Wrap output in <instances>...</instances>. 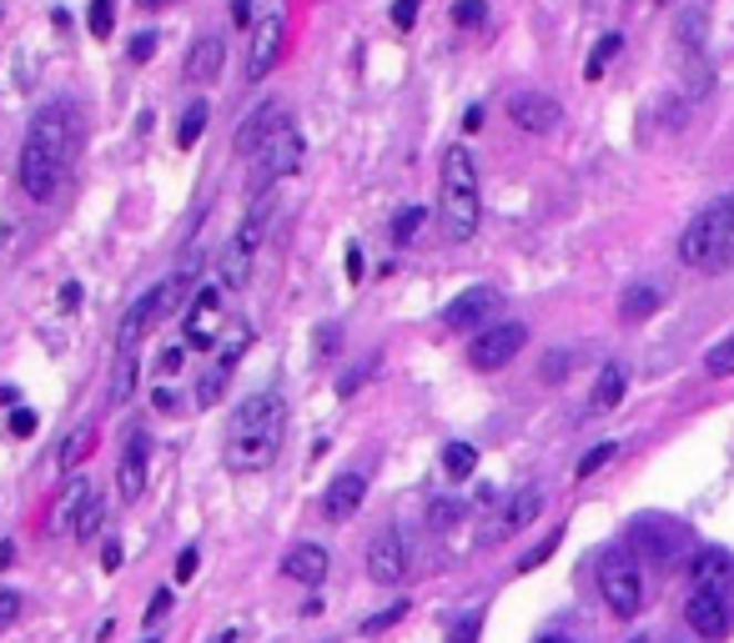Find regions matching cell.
Segmentation results:
<instances>
[{
  "instance_id": "obj_1",
  "label": "cell",
  "mask_w": 734,
  "mask_h": 643,
  "mask_svg": "<svg viewBox=\"0 0 734 643\" xmlns=\"http://www.w3.org/2000/svg\"><path fill=\"white\" fill-rule=\"evenodd\" d=\"M76 121L81 116L71 101H45V106L31 116V126H25L21 191L35 201V207H51V201L61 197V186H66L71 162H76V142H81Z\"/></svg>"
},
{
  "instance_id": "obj_2",
  "label": "cell",
  "mask_w": 734,
  "mask_h": 643,
  "mask_svg": "<svg viewBox=\"0 0 734 643\" xmlns=\"http://www.w3.org/2000/svg\"><path fill=\"white\" fill-rule=\"evenodd\" d=\"M282 437H287V403L282 393H252L241 397L237 413H231L227 427V447H221V463L241 478L272 468L277 453H282Z\"/></svg>"
},
{
  "instance_id": "obj_3",
  "label": "cell",
  "mask_w": 734,
  "mask_h": 643,
  "mask_svg": "<svg viewBox=\"0 0 734 643\" xmlns=\"http://www.w3.org/2000/svg\"><path fill=\"white\" fill-rule=\"evenodd\" d=\"M438 221L448 241H473L483 221V201H478V166L463 146H453L443 156V176H438Z\"/></svg>"
},
{
  "instance_id": "obj_4",
  "label": "cell",
  "mask_w": 734,
  "mask_h": 643,
  "mask_svg": "<svg viewBox=\"0 0 734 643\" xmlns=\"http://www.w3.org/2000/svg\"><path fill=\"white\" fill-rule=\"evenodd\" d=\"M734 251V197H720L690 217L680 231V262L694 272H720Z\"/></svg>"
},
{
  "instance_id": "obj_5",
  "label": "cell",
  "mask_w": 734,
  "mask_h": 643,
  "mask_svg": "<svg viewBox=\"0 0 734 643\" xmlns=\"http://www.w3.org/2000/svg\"><path fill=\"white\" fill-rule=\"evenodd\" d=\"M187 307V277L176 272V277H166V282H156L152 292H142L132 302V312L121 317V328H116V352H136L146 342V332L152 328H162L172 312H182Z\"/></svg>"
},
{
  "instance_id": "obj_6",
  "label": "cell",
  "mask_w": 734,
  "mask_h": 643,
  "mask_svg": "<svg viewBox=\"0 0 734 643\" xmlns=\"http://www.w3.org/2000/svg\"><path fill=\"white\" fill-rule=\"evenodd\" d=\"M267 211H272V197H257L252 211L241 217V227L231 231L227 251H221L217 262V287L221 292H241V287L252 282V267H257V251H262V237H267Z\"/></svg>"
},
{
  "instance_id": "obj_7",
  "label": "cell",
  "mask_w": 734,
  "mask_h": 643,
  "mask_svg": "<svg viewBox=\"0 0 734 643\" xmlns=\"http://www.w3.org/2000/svg\"><path fill=\"white\" fill-rule=\"evenodd\" d=\"M599 599H603V609L624 623L639 619V609H644V578H639V563L624 548L599 558Z\"/></svg>"
},
{
  "instance_id": "obj_8",
  "label": "cell",
  "mask_w": 734,
  "mask_h": 643,
  "mask_svg": "<svg viewBox=\"0 0 734 643\" xmlns=\"http://www.w3.org/2000/svg\"><path fill=\"white\" fill-rule=\"evenodd\" d=\"M302 156H308V142H302V132H297V121H282V126L272 132V142L252 156V191L257 197L272 191L282 176H292L297 166H302Z\"/></svg>"
},
{
  "instance_id": "obj_9",
  "label": "cell",
  "mask_w": 734,
  "mask_h": 643,
  "mask_svg": "<svg viewBox=\"0 0 734 643\" xmlns=\"http://www.w3.org/2000/svg\"><path fill=\"white\" fill-rule=\"evenodd\" d=\"M629 548L639 558H649V563H669V558H680L690 548V528L680 518H664V512H644L629 528Z\"/></svg>"
},
{
  "instance_id": "obj_10",
  "label": "cell",
  "mask_w": 734,
  "mask_h": 643,
  "mask_svg": "<svg viewBox=\"0 0 734 643\" xmlns=\"http://www.w3.org/2000/svg\"><path fill=\"white\" fill-rule=\"evenodd\" d=\"M528 348V328L524 322H494V328H483L478 338L468 342V362L478 372H498Z\"/></svg>"
},
{
  "instance_id": "obj_11",
  "label": "cell",
  "mask_w": 734,
  "mask_h": 643,
  "mask_svg": "<svg viewBox=\"0 0 734 643\" xmlns=\"http://www.w3.org/2000/svg\"><path fill=\"white\" fill-rule=\"evenodd\" d=\"M146 478H152V437H146V427H132L126 443H121V463H116V498L142 502Z\"/></svg>"
},
{
  "instance_id": "obj_12",
  "label": "cell",
  "mask_w": 734,
  "mask_h": 643,
  "mask_svg": "<svg viewBox=\"0 0 734 643\" xmlns=\"http://www.w3.org/2000/svg\"><path fill=\"white\" fill-rule=\"evenodd\" d=\"M368 578L383 583V589H397L407 578V543H403V528L397 523L378 528L373 543H368Z\"/></svg>"
},
{
  "instance_id": "obj_13",
  "label": "cell",
  "mask_w": 734,
  "mask_h": 643,
  "mask_svg": "<svg viewBox=\"0 0 734 643\" xmlns=\"http://www.w3.org/2000/svg\"><path fill=\"white\" fill-rule=\"evenodd\" d=\"M282 45H287V21L277 11H267L262 21L252 25V41H247V81L272 76V66L282 61Z\"/></svg>"
},
{
  "instance_id": "obj_14",
  "label": "cell",
  "mask_w": 734,
  "mask_h": 643,
  "mask_svg": "<svg viewBox=\"0 0 734 643\" xmlns=\"http://www.w3.org/2000/svg\"><path fill=\"white\" fill-rule=\"evenodd\" d=\"M508 121L528 136H548V132H559L564 106L548 96V91H514V96H508Z\"/></svg>"
},
{
  "instance_id": "obj_15",
  "label": "cell",
  "mask_w": 734,
  "mask_h": 643,
  "mask_svg": "<svg viewBox=\"0 0 734 643\" xmlns=\"http://www.w3.org/2000/svg\"><path fill=\"white\" fill-rule=\"evenodd\" d=\"M494 312H498V292H494V287H468V292H458L448 307H443V328H448V332L494 328Z\"/></svg>"
},
{
  "instance_id": "obj_16",
  "label": "cell",
  "mask_w": 734,
  "mask_h": 643,
  "mask_svg": "<svg viewBox=\"0 0 734 643\" xmlns=\"http://www.w3.org/2000/svg\"><path fill=\"white\" fill-rule=\"evenodd\" d=\"M247 348H252V332L237 328V338H231L227 348L217 352V362L197 377V407H217L221 403V393H227V382H231V372H237V362H241V352H247Z\"/></svg>"
},
{
  "instance_id": "obj_17",
  "label": "cell",
  "mask_w": 734,
  "mask_h": 643,
  "mask_svg": "<svg viewBox=\"0 0 734 643\" xmlns=\"http://www.w3.org/2000/svg\"><path fill=\"white\" fill-rule=\"evenodd\" d=\"M684 623H690L700 639H730L734 629V603L724 593H694L690 589V603H684Z\"/></svg>"
},
{
  "instance_id": "obj_18",
  "label": "cell",
  "mask_w": 734,
  "mask_h": 643,
  "mask_svg": "<svg viewBox=\"0 0 734 643\" xmlns=\"http://www.w3.org/2000/svg\"><path fill=\"white\" fill-rule=\"evenodd\" d=\"M221 297H227V292L211 282V287H201V292L187 302V342L197 352H207L211 342H217L221 322H227V317H221Z\"/></svg>"
},
{
  "instance_id": "obj_19",
  "label": "cell",
  "mask_w": 734,
  "mask_h": 643,
  "mask_svg": "<svg viewBox=\"0 0 734 643\" xmlns=\"http://www.w3.org/2000/svg\"><path fill=\"white\" fill-rule=\"evenodd\" d=\"M690 589L694 593H724V599H730L734 593V553H724V548H700L690 563Z\"/></svg>"
},
{
  "instance_id": "obj_20",
  "label": "cell",
  "mask_w": 734,
  "mask_h": 643,
  "mask_svg": "<svg viewBox=\"0 0 734 643\" xmlns=\"http://www.w3.org/2000/svg\"><path fill=\"white\" fill-rule=\"evenodd\" d=\"M362 498H368V478L362 473H338L328 483V492H322V518L328 523H348L352 512L362 508Z\"/></svg>"
},
{
  "instance_id": "obj_21",
  "label": "cell",
  "mask_w": 734,
  "mask_h": 643,
  "mask_svg": "<svg viewBox=\"0 0 734 643\" xmlns=\"http://www.w3.org/2000/svg\"><path fill=\"white\" fill-rule=\"evenodd\" d=\"M282 121H287L282 101H262V106H257L252 116L241 121V132H237V142H231V146H237L241 156H257L267 142H272V132H277V126H282Z\"/></svg>"
},
{
  "instance_id": "obj_22",
  "label": "cell",
  "mask_w": 734,
  "mask_h": 643,
  "mask_svg": "<svg viewBox=\"0 0 734 643\" xmlns=\"http://www.w3.org/2000/svg\"><path fill=\"white\" fill-rule=\"evenodd\" d=\"M221 61H227V41H221V35H201V41H192L182 71H187L192 86H211V81L221 76Z\"/></svg>"
},
{
  "instance_id": "obj_23",
  "label": "cell",
  "mask_w": 734,
  "mask_h": 643,
  "mask_svg": "<svg viewBox=\"0 0 734 643\" xmlns=\"http://www.w3.org/2000/svg\"><path fill=\"white\" fill-rule=\"evenodd\" d=\"M328 568H332V558L322 543H292L282 558V573L292 578V583H308V589H318L322 578H328Z\"/></svg>"
},
{
  "instance_id": "obj_24",
  "label": "cell",
  "mask_w": 734,
  "mask_h": 643,
  "mask_svg": "<svg viewBox=\"0 0 734 643\" xmlns=\"http://www.w3.org/2000/svg\"><path fill=\"white\" fill-rule=\"evenodd\" d=\"M624 393H629V367L624 362H603L599 377H593V393H589V417L614 413L624 403Z\"/></svg>"
},
{
  "instance_id": "obj_25",
  "label": "cell",
  "mask_w": 734,
  "mask_h": 643,
  "mask_svg": "<svg viewBox=\"0 0 734 643\" xmlns=\"http://www.w3.org/2000/svg\"><path fill=\"white\" fill-rule=\"evenodd\" d=\"M538 512H544V492L528 483V488H518L514 498H508V508H504V523H498V538H514V533H524L528 523H534Z\"/></svg>"
},
{
  "instance_id": "obj_26",
  "label": "cell",
  "mask_w": 734,
  "mask_h": 643,
  "mask_svg": "<svg viewBox=\"0 0 734 643\" xmlns=\"http://www.w3.org/2000/svg\"><path fill=\"white\" fill-rule=\"evenodd\" d=\"M659 307H664V287H654V282H629L624 297H619V317L624 322H649Z\"/></svg>"
},
{
  "instance_id": "obj_27",
  "label": "cell",
  "mask_w": 734,
  "mask_h": 643,
  "mask_svg": "<svg viewBox=\"0 0 734 643\" xmlns=\"http://www.w3.org/2000/svg\"><path fill=\"white\" fill-rule=\"evenodd\" d=\"M136 377H142V362H136V352H116V362H111V382H106V403L111 407L132 403Z\"/></svg>"
},
{
  "instance_id": "obj_28",
  "label": "cell",
  "mask_w": 734,
  "mask_h": 643,
  "mask_svg": "<svg viewBox=\"0 0 734 643\" xmlns=\"http://www.w3.org/2000/svg\"><path fill=\"white\" fill-rule=\"evenodd\" d=\"M207 116H211L207 101H192V106L182 111V126H176V146H182V152H192V146L201 142V132H207Z\"/></svg>"
},
{
  "instance_id": "obj_29",
  "label": "cell",
  "mask_w": 734,
  "mask_h": 643,
  "mask_svg": "<svg viewBox=\"0 0 734 643\" xmlns=\"http://www.w3.org/2000/svg\"><path fill=\"white\" fill-rule=\"evenodd\" d=\"M473 468H478V453H473V443H448V447H443V473H448L453 483L473 478Z\"/></svg>"
},
{
  "instance_id": "obj_30",
  "label": "cell",
  "mask_w": 734,
  "mask_h": 643,
  "mask_svg": "<svg viewBox=\"0 0 734 643\" xmlns=\"http://www.w3.org/2000/svg\"><path fill=\"white\" fill-rule=\"evenodd\" d=\"M101 523H106V498L101 492H91V502L81 508V518H76V543H91V538H101Z\"/></svg>"
},
{
  "instance_id": "obj_31",
  "label": "cell",
  "mask_w": 734,
  "mask_h": 643,
  "mask_svg": "<svg viewBox=\"0 0 734 643\" xmlns=\"http://www.w3.org/2000/svg\"><path fill=\"white\" fill-rule=\"evenodd\" d=\"M619 45H624V35H619V31H603L599 45H593V55H589V66H583V76L599 81L603 66H609V55H619Z\"/></svg>"
},
{
  "instance_id": "obj_32",
  "label": "cell",
  "mask_w": 734,
  "mask_h": 643,
  "mask_svg": "<svg viewBox=\"0 0 734 643\" xmlns=\"http://www.w3.org/2000/svg\"><path fill=\"white\" fill-rule=\"evenodd\" d=\"M91 447H96V423H86L76 437H66V447H61V468L71 473V468H76V463L91 453Z\"/></svg>"
},
{
  "instance_id": "obj_33",
  "label": "cell",
  "mask_w": 734,
  "mask_h": 643,
  "mask_svg": "<svg viewBox=\"0 0 734 643\" xmlns=\"http://www.w3.org/2000/svg\"><path fill=\"white\" fill-rule=\"evenodd\" d=\"M423 221H427L423 207H403V211H397V217H393V247H407V241L417 237V227H423Z\"/></svg>"
},
{
  "instance_id": "obj_34",
  "label": "cell",
  "mask_w": 734,
  "mask_h": 643,
  "mask_svg": "<svg viewBox=\"0 0 734 643\" xmlns=\"http://www.w3.org/2000/svg\"><path fill=\"white\" fill-rule=\"evenodd\" d=\"M569 372H573V352L569 348H554L544 357V367H538V377H544V382H564Z\"/></svg>"
},
{
  "instance_id": "obj_35",
  "label": "cell",
  "mask_w": 734,
  "mask_h": 643,
  "mask_svg": "<svg viewBox=\"0 0 734 643\" xmlns=\"http://www.w3.org/2000/svg\"><path fill=\"white\" fill-rule=\"evenodd\" d=\"M91 35H96V41H111V25H116V6H111V0H91Z\"/></svg>"
},
{
  "instance_id": "obj_36",
  "label": "cell",
  "mask_w": 734,
  "mask_h": 643,
  "mask_svg": "<svg viewBox=\"0 0 734 643\" xmlns=\"http://www.w3.org/2000/svg\"><path fill=\"white\" fill-rule=\"evenodd\" d=\"M704 372H710V377H730V372H734V338H724L720 348H710V357H704Z\"/></svg>"
},
{
  "instance_id": "obj_37",
  "label": "cell",
  "mask_w": 734,
  "mask_h": 643,
  "mask_svg": "<svg viewBox=\"0 0 734 643\" xmlns=\"http://www.w3.org/2000/svg\"><path fill=\"white\" fill-rule=\"evenodd\" d=\"M609 458H619V443H599V447H589V453L579 458V478H593V473H599Z\"/></svg>"
},
{
  "instance_id": "obj_38",
  "label": "cell",
  "mask_w": 734,
  "mask_h": 643,
  "mask_svg": "<svg viewBox=\"0 0 734 643\" xmlns=\"http://www.w3.org/2000/svg\"><path fill=\"white\" fill-rule=\"evenodd\" d=\"M21 609H25L21 593H15V589H0V633H6L15 619H21Z\"/></svg>"
},
{
  "instance_id": "obj_39",
  "label": "cell",
  "mask_w": 734,
  "mask_h": 643,
  "mask_svg": "<svg viewBox=\"0 0 734 643\" xmlns=\"http://www.w3.org/2000/svg\"><path fill=\"white\" fill-rule=\"evenodd\" d=\"M458 502H453V498H438V502H433V508H427V523H433V528H438V533H443V528H453V518H458Z\"/></svg>"
},
{
  "instance_id": "obj_40",
  "label": "cell",
  "mask_w": 734,
  "mask_h": 643,
  "mask_svg": "<svg viewBox=\"0 0 734 643\" xmlns=\"http://www.w3.org/2000/svg\"><path fill=\"white\" fill-rule=\"evenodd\" d=\"M483 15H488L483 0H458V6H453V25H483Z\"/></svg>"
},
{
  "instance_id": "obj_41",
  "label": "cell",
  "mask_w": 734,
  "mask_h": 643,
  "mask_svg": "<svg viewBox=\"0 0 734 643\" xmlns=\"http://www.w3.org/2000/svg\"><path fill=\"white\" fill-rule=\"evenodd\" d=\"M166 613H172V589H162V593H156V599H152V603H146V613H142V623H146V633H152V629H156V623H162V619H166Z\"/></svg>"
},
{
  "instance_id": "obj_42",
  "label": "cell",
  "mask_w": 734,
  "mask_h": 643,
  "mask_svg": "<svg viewBox=\"0 0 734 643\" xmlns=\"http://www.w3.org/2000/svg\"><path fill=\"white\" fill-rule=\"evenodd\" d=\"M478 629H483V613H463V619L453 623V639L448 643H478Z\"/></svg>"
},
{
  "instance_id": "obj_43",
  "label": "cell",
  "mask_w": 734,
  "mask_h": 643,
  "mask_svg": "<svg viewBox=\"0 0 734 643\" xmlns=\"http://www.w3.org/2000/svg\"><path fill=\"white\" fill-rule=\"evenodd\" d=\"M407 613V603H393V609H383V613H373V619L362 623V633H383V629H393L397 619Z\"/></svg>"
},
{
  "instance_id": "obj_44",
  "label": "cell",
  "mask_w": 734,
  "mask_h": 643,
  "mask_svg": "<svg viewBox=\"0 0 734 643\" xmlns=\"http://www.w3.org/2000/svg\"><path fill=\"white\" fill-rule=\"evenodd\" d=\"M417 11H423V0H393V25L407 31V25L417 21Z\"/></svg>"
},
{
  "instance_id": "obj_45",
  "label": "cell",
  "mask_w": 734,
  "mask_h": 643,
  "mask_svg": "<svg viewBox=\"0 0 734 643\" xmlns=\"http://www.w3.org/2000/svg\"><path fill=\"white\" fill-rule=\"evenodd\" d=\"M197 568H201V553H197V548H182V558H176V583L197 578Z\"/></svg>"
},
{
  "instance_id": "obj_46",
  "label": "cell",
  "mask_w": 734,
  "mask_h": 643,
  "mask_svg": "<svg viewBox=\"0 0 734 643\" xmlns=\"http://www.w3.org/2000/svg\"><path fill=\"white\" fill-rule=\"evenodd\" d=\"M156 55V35L152 31H142V35H132V61L142 66V61H152Z\"/></svg>"
},
{
  "instance_id": "obj_47",
  "label": "cell",
  "mask_w": 734,
  "mask_h": 643,
  "mask_svg": "<svg viewBox=\"0 0 734 643\" xmlns=\"http://www.w3.org/2000/svg\"><path fill=\"white\" fill-rule=\"evenodd\" d=\"M554 548H559V533H548V538H544V543H538V548H534V553H524V563H518V568H524V573H528V568H538V563H544V558H548V553H554Z\"/></svg>"
},
{
  "instance_id": "obj_48",
  "label": "cell",
  "mask_w": 734,
  "mask_h": 643,
  "mask_svg": "<svg viewBox=\"0 0 734 643\" xmlns=\"http://www.w3.org/2000/svg\"><path fill=\"white\" fill-rule=\"evenodd\" d=\"M35 427H41V423H35L31 407H15V413H11V433H15V437H31Z\"/></svg>"
},
{
  "instance_id": "obj_49",
  "label": "cell",
  "mask_w": 734,
  "mask_h": 643,
  "mask_svg": "<svg viewBox=\"0 0 734 643\" xmlns=\"http://www.w3.org/2000/svg\"><path fill=\"white\" fill-rule=\"evenodd\" d=\"M101 568H106V573H116V568H121V543H116V538L101 548Z\"/></svg>"
},
{
  "instance_id": "obj_50",
  "label": "cell",
  "mask_w": 734,
  "mask_h": 643,
  "mask_svg": "<svg viewBox=\"0 0 734 643\" xmlns=\"http://www.w3.org/2000/svg\"><path fill=\"white\" fill-rule=\"evenodd\" d=\"M162 372H182V348L162 352Z\"/></svg>"
},
{
  "instance_id": "obj_51",
  "label": "cell",
  "mask_w": 734,
  "mask_h": 643,
  "mask_svg": "<svg viewBox=\"0 0 734 643\" xmlns=\"http://www.w3.org/2000/svg\"><path fill=\"white\" fill-rule=\"evenodd\" d=\"M348 277H352V282H358V277H362V251H358V247L348 251Z\"/></svg>"
},
{
  "instance_id": "obj_52",
  "label": "cell",
  "mask_w": 734,
  "mask_h": 643,
  "mask_svg": "<svg viewBox=\"0 0 734 643\" xmlns=\"http://www.w3.org/2000/svg\"><path fill=\"white\" fill-rule=\"evenodd\" d=\"M231 15H237V21H247V15H252V0H231Z\"/></svg>"
},
{
  "instance_id": "obj_53",
  "label": "cell",
  "mask_w": 734,
  "mask_h": 643,
  "mask_svg": "<svg viewBox=\"0 0 734 643\" xmlns=\"http://www.w3.org/2000/svg\"><path fill=\"white\" fill-rule=\"evenodd\" d=\"M217 643H237V633H221V639Z\"/></svg>"
},
{
  "instance_id": "obj_54",
  "label": "cell",
  "mask_w": 734,
  "mask_h": 643,
  "mask_svg": "<svg viewBox=\"0 0 734 643\" xmlns=\"http://www.w3.org/2000/svg\"><path fill=\"white\" fill-rule=\"evenodd\" d=\"M538 643H569V639H538Z\"/></svg>"
},
{
  "instance_id": "obj_55",
  "label": "cell",
  "mask_w": 734,
  "mask_h": 643,
  "mask_svg": "<svg viewBox=\"0 0 734 643\" xmlns=\"http://www.w3.org/2000/svg\"><path fill=\"white\" fill-rule=\"evenodd\" d=\"M142 6H166V0H142Z\"/></svg>"
},
{
  "instance_id": "obj_56",
  "label": "cell",
  "mask_w": 734,
  "mask_h": 643,
  "mask_svg": "<svg viewBox=\"0 0 734 643\" xmlns=\"http://www.w3.org/2000/svg\"><path fill=\"white\" fill-rule=\"evenodd\" d=\"M146 643H156V633H152V639H146Z\"/></svg>"
},
{
  "instance_id": "obj_57",
  "label": "cell",
  "mask_w": 734,
  "mask_h": 643,
  "mask_svg": "<svg viewBox=\"0 0 734 643\" xmlns=\"http://www.w3.org/2000/svg\"><path fill=\"white\" fill-rule=\"evenodd\" d=\"M629 643H644V639H629Z\"/></svg>"
},
{
  "instance_id": "obj_58",
  "label": "cell",
  "mask_w": 734,
  "mask_h": 643,
  "mask_svg": "<svg viewBox=\"0 0 734 643\" xmlns=\"http://www.w3.org/2000/svg\"><path fill=\"white\" fill-rule=\"evenodd\" d=\"M664 643H680V639H664Z\"/></svg>"
}]
</instances>
